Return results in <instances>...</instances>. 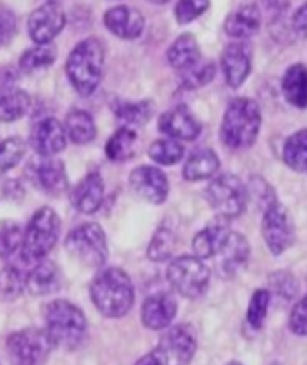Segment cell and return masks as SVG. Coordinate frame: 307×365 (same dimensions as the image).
Segmentation results:
<instances>
[{
  "label": "cell",
  "instance_id": "1",
  "mask_svg": "<svg viewBox=\"0 0 307 365\" xmlns=\"http://www.w3.org/2000/svg\"><path fill=\"white\" fill-rule=\"evenodd\" d=\"M89 296L102 316L118 319L131 312L134 305V285L120 267H104L89 284Z\"/></svg>",
  "mask_w": 307,
  "mask_h": 365
},
{
  "label": "cell",
  "instance_id": "2",
  "mask_svg": "<svg viewBox=\"0 0 307 365\" xmlns=\"http://www.w3.org/2000/svg\"><path fill=\"white\" fill-rule=\"evenodd\" d=\"M261 130V109L256 100L239 96L227 106L220 125V139L227 148L246 150Z\"/></svg>",
  "mask_w": 307,
  "mask_h": 365
},
{
  "label": "cell",
  "instance_id": "3",
  "mask_svg": "<svg viewBox=\"0 0 307 365\" xmlns=\"http://www.w3.org/2000/svg\"><path fill=\"white\" fill-rule=\"evenodd\" d=\"M106 50L100 39L86 38L71 50L66 59V75L75 91L89 96L99 88L104 75Z\"/></svg>",
  "mask_w": 307,
  "mask_h": 365
},
{
  "label": "cell",
  "instance_id": "4",
  "mask_svg": "<svg viewBox=\"0 0 307 365\" xmlns=\"http://www.w3.org/2000/svg\"><path fill=\"white\" fill-rule=\"evenodd\" d=\"M45 330L56 348L77 349L84 342L88 321L79 307L66 299H54L43 309Z\"/></svg>",
  "mask_w": 307,
  "mask_h": 365
},
{
  "label": "cell",
  "instance_id": "5",
  "mask_svg": "<svg viewBox=\"0 0 307 365\" xmlns=\"http://www.w3.org/2000/svg\"><path fill=\"white\" fill-rule=\"evenodd\" d=\"M61 234V220L56 210L41 207L29 221L21 245V257L25 262H41L56 246Z\"/></svg>",
  "mask_w": 307,
  "mask_h": 365
},
{
  "label": "cell",
  "instance_id": "6",
  "mask_svg": "<svg viewBox=\"0 0 307 365\" xmlns=\"http://www.w3.org/2000/svg\"><path fill=\"white\" fill-rule=\"evenodd\" d=\"M166 280L182 298L196 299L209 287L211 271L202 259L195 255H181L168 264Z\"/></svg>",
  "mask_w": 307,
  "mask_h": 365
},
{
  "label": "cell",
  "instance_id": "7",
  "mask_svg": "<svg viewBox=\"0 0 307 365\" xmlns=\"http://www.w3.org/2000/svg\"><path fill=\"white\" fill-rule=\"evenodd\" d=\"M64 248L82 266L99 269L107 260V239L100 225L84 223L66 235Z\"/></svg>",
  "mask_w": 307,
  "mask_h": 365
},
{
  "label": "cell",
  "instance_id": "8",
  "mask_svg": "<svg viewBox=\"0 0 307 365\" xmlns=\"http://www.w3.org/2000/svg\"><path fill=\"white\" fill-rule=\"evenodd\" d=\"M206 200L220 217L234 220L241 216L248 203V189L232 173L220 175L206 187Z\"/></svg>",
  "mask_w": 307,
  "mask_h": 365
},
{
  "label": "cell",
  "instance_id": "9",
  "mask_svg": "<svg viewBox=\"0 0 307 365\" xmlns=\"http://www.w3.org/2000/svg\"><path fill=\"white\" fill-rule=\"evenodd\" d=\"M56 348L46 330L25 328L7 337L6 349L11 365H45Z\"/></svg>",
  "mask_w": 307,
  "mask_h": 365
},
{
  "label": "cell",
  "instance_id": "10",
  "mask_svg": "<svg viewBox=\"0 0 307 365\" xmlns=\"http://www.w3.org/2000/svg\"><path fill=\"white\" fill-rule=\"evenodd\" d=\"M261 234H263L264 242L268 250L275 257L282 255L286 250H289L295 242V227L289 216L288 209L282 203H273L263 212V221H261Z\"/></svg>",
  "mask_w": 307,
  "mask_h": 365
},
{
  "label": "cell",
  "instance_id": "11",
  "mask_svg": "<svg viewBox=\"0 0 307 365\" xmlns=\"http://www.w3.org/2000/svg\"><path fill=\"white\" fill-rule=\"evenodd\" d=\"M66 25V14L56 2H46L31 13L27 31L36 45H50Z\"/></svg>",
  "mask_w": 307,
  "mask_h": 365
},
{
  "label": "cell",
  "instance_id": "12",
  "mask_svg": "<svg viewBox=\"0 0 307 365\" xmlns=\"http://www.w3.org/2000/svg\"><path fill=\"white\" fill-rule=\"evenodd\" d=\"M129 184L138 198L154 205L166 202L168 192H170V182L166 175L156 166H138L132 170Z\"/></svg>",
  "mask_w": 307,
  "mask_h": 365
},
{
  "label": "cell",
  "instance_id": "13",
  "mask_svg": "<svg viewBox=\"0 0 307 365\" xmlns=\"http://www.w3.org/2000/svg\"><path fill=\"white\" fill-rule=\"evenodd\" d=\"M196 348V337L195 331L189 324H175L170 327L163 334V337L159 339V344L157 349L161 353L171 359L178 365H188L195 356Z\"/></svg>",
  "mask_w": 307,
  "mask_h": 365
},
{
  "label": "cell",
  "instance_id": "14",
  "mask_svg": "<svg viewBox=\"0 0 307 365\" xmlns=\"http://www.w3.org/2000/svg\"><path fill=\"white\" fill-rule=\"evenodd\" d=\"M221 70L231 88H239L252 70V48L246 41L228 43L221 52Z\"/></svg>",
  "mask_w": 307,
  "mask_h": 365
},
{
  "label": "cell",
  "instance_id": "15",
  "mask_svg": "<svg viewBox=\"0 0 307 365\" xmlns=\"http://www.w3.org/2000/svg\"><path fill=\"white\" fill-rule=\"evenodd\" d=\"M250 257V245L245 235L231 232L220 252L213 257L214 269L221 278H232L246 266Z\"/></svg>",
  "mask_w": 307,
  "mask_h": 365
},
{
  "label": "cell",
  "instance_id": "16",
  "mask_svg": "<svg viewBox=\"0 0 307 365\" xmlns=\"http://www.w3.org/2000/svg\"><path fill=\"white\" fill-rule=\"evenodd\" d=\"M68 135L64 125L56 118H45L38 121L31 132V145L34 152L41 157L57 155L66 148Z\"/></svg>",
  "mask_w": 307,
  "mask_h": 365
},
{
  "label": "cell",
  "instance_id": "17",
  "mask_svg": "<svg viewBox=\"0 0 307 365\" xmlns=\"http://www.w3.org/2000/svg\"><path fill=\"white\" fill-rule=\"evenodd\" d=\"M104 25L120 39H138L145 31V16L136 7L114 6L104 14Z\"/></svg>",
  "mask_w": 307,
  "mask_h": 365
},
{
  "label": "cell",
  "instance_id": "18",
  "mask_svg": "<svg viewBox=\"0 0 307 365\" xmlns=\"http://www.w3.org/2000/svg\"><path fill=\"white\" fill-rule=\"evenodd\" d=\"M175 316H177V302L170 292H157L143 302L141 323L149 330L170 328Z\"/></svg>",
  "mask_w": 307,
  "mask_h": 365
},
{
  "label": "cell",
  "instance_id": "19",
  "mask_svg": "<svg viewBox=\"0 0 307 365\" xmlns=\"http://www.w3.org/2000/svg\"><path fill=\"white\" fill-rule=\"evenodd\" d=\"M159 130L170 139L178 141H195L202 132L198 120L189 113L186 106H177L166 110L159 118Z\"/></svg>",
  "mask_w": 307,
  "mask_h": 365
},
{
  "label": "cell",
  "instance_id": "20",
  "mask_svg": "<svg viewBox=\"0 0 307 365\" xmlns=\"http://www.w3.org/2000/svg\"><path fill=\"white\" fill-rule=\"evenodd\" d=\"M228 235H231L228 220L218 216L216 220L207 223L206 227L193 237V252H195V257H198V259L202 260L213 259V257L220 252L221 246L225 245Z\"/></svg>",
  "mask_w": 307,
  "mask_h": 365
},
{
  "label": "cell",
  "instance_id": "21",
  "mask_svg": "<svg viewBox=\"0 0 307 365\" xmlns=\"http://www.w3.org/2000/svg\"><path fill=\"white\" fill-rule=\"evenodd\" d=\"M263 24V11L257 4H243L225 20V32L238 41L252 38Z\"/></svg>",
  "mask_w": 307,
  "mask_h": 365
},
{
  "label": "cell",
  "instance_id": "22",
  "mask_svg": "<svg viewBox=\"0 0 307 365\" xmlns=\"http://www.w3.org/2000/svg\"><path fill=\"white\" fill-rule=\"evenodd\" d=\"M61 284H63V277L57 264L45 259L27 273L25 291L31 296H50L59 291Z\"/></svg>",
  "mask_w": 307,
  "mask_h": 365
},
{
  "label": "cell",
  "instance_id": "23",
  "mask_svg": "<svg viewBox=\"0 0 307 365\" xmlns=\"http://www.w3.org/2000/svg\"><path fill=\"white\" fill-rule=\"evenodd\" d=\"M104 200V180L100 173L91 171L86 175L71 191V203L82 214H95Z\"/></svg>",
  "mask_w": 307,
  "mask_h": 365
},
{
  "label": "cell",
  "instance_id": "24",
  "mask_svg": "<svg viewBox=\"0 0 307 365\" xmlns=\"http://www.w3.org/2000/svg\"><path fill=\"white\" fill-rule=\"evenodd\" d=\"M36 182L50 196H61L68 189V177L64 164L54 157H43L36 166Z\"/></svg>",
  "mask_w": 307,
  "mask_h": 365
},
{
  "label": "cell",
  "instance_id": "25",
  "mask_svg": "<svg viewBox=\"0 0 307 365\" xmlns=\"http://www.w3.org/2000/svg\"><path fill=\"white\" fill-rule=\"evenodd\" d=\"M282 95L296 109L307 107V66L306 64H291L284 71L281 81Z\"/></svg>",
  "mask_w": 307,
  "mask_h": 365
},
{
  "label": "cell",
  "instance_id": "26",
  "mask_svg": "<svg viewBox=\"0 0 307 365\" xmlns=\"http://www.w3.org/2000/svg\"><path fill=\"white\" fill-rule=\"evenodd\" d=\"M166 59L170 63L171 68L182 73V71L189 70V68L195 66L202 56H200V46L196 43L195 36L193 34H181L173 43L170 45V48L166 50Z\"/></svg>",
  "mask_w": 307,
  "mask_h": 365
},
{
  "label": "cell",
  "instance_id": "27",
  "mask_svg": "<svg viewBox=\"0 0 307 365\" xmlns=\"http://www.w3.org/2000/svg\"><path fill=\"white\" fill-rule=\"evenodd\" d=\"M220 170V159L213 150H196L186 159L184 168H182V177L188 182L206 180L213 177Z\"/></svg>",
  "mask_w": 307,
  "mask_h": 365
},
{
  "label": "cell",
  "instance_id": "28",
  "mask_svg": "<svg viewBox=\"0 0 307 365\" xmlns=\"http://www.w3.org/2000/svg\"><path fill=\"white\" fill-rule=\"evenodd\" d=\"M138 150V132L132 127H120L106 143V155L114 163H124L134 157Z\"/></svg>",
  "mask_w": 307,
  "mask_h": 365
},
{
  "label": "cell",
  "instance_id": "29",
  "mask_svg": "<svg viewBox=\"0 0 307 365\" xmlns=\"http://www.w3.org/2000/svg\"><path fill=\"white\" fill-rule=\"evenodd\" d=\"M68 139L75 145H88L96 138V127L91 114L82 109H71L64 120Z\"/></svg>",
  "mask_w": 307,
  "mask_h": 365
},
{
  "label": "cell",
  "instance_id": "30",
  "mask_svg": "<svg viewBox=\"0 0 307 365\" xmlns=\"http://www.w3.org/2000/svg\"><path fill=\"white\" fill-rule=\"evenodd\" d=\"M31 96L20 88H0V121H16L27 114Z\"/></svg>",
  "mask_w": 307,
  "mask_h": 365
},
{
  "label": "cell",
  "instance_id": "31",
  "mask_svg": "<svg viewBox=\"0 0 307 365\" xmlns=\"http://www.w3.org/2000/svg\"><path fill=\"white\" fill-rule=\"evenodd\" d=\"M282 160L296 173L307 175V128L286 139L282 146Z\"/></svg>",
  "mask_w": 307,
  "mask_h": 365
},
{
  "label": "cell",
  "instance_id": "32",
  "mask_svg": "<svg viewBox=\"0 0 307 365\" xmlns=\"http://www.w3.org/2000/svg\"><path fill=\"white\" fill-rule=\"evenodd\" d=\"M175 246H177V235H175L173 227L163 223L152 235L146 255L152 262H166L173 257Z\"/></svg>",
  "mask_w": 307,
  "mask_h": 365
},
{
  "label": "cell",
  "instance_id": "33",
  "mask_svg": "<svg viewBox=\"0 0 307 365\" xmlns=\"http://www.w3.org/2000/svg\"><path fill=\"white\" fill-rule=\"evenodd\" d=\"M56 56L57 52L52 45H36L21 53L20 61H18V66H20V70L24 73H34V71L52 66L54 61H56Z\"/></svg>",
  "mask_w": 307,
  "mask_h": 365
},
{
  "label": "cell",
  "instance_id": "34",
  "mask_svg": "<svg viewBox=\"0 0 307 365\" xmlns=\"http://www.w3.org/2000/svg\"><path fill=\"white\" fill-rule=\"evenodd\" d=\"M25 284H27V274L14 264H7L0 271V299L14 302L20 298L21 292L25 291Z\"/></svg>",
  "mask_w": 307,
  "mask_h": 365
},
{
  "label": "cell",
  "instance_id": "35",
  "mask_svg": "<svg viewBox=\"0 0 307 365\" xmlns=\"http://www.w3.org/2000/svg\"><path fill=\"white\" fill-rule=\"evenodd\" d=\"M149 157L161 166H173L184 157V145L175 139H157L149 146Z\"/></svg>",
  "mask_w": 307,
  "mask_h": 365
},
{
  "label": "cell",
  "instance_id": "36",
  "mask_svg": "<svg viewBox=\"0 0 307 365\" xmlns=\"http://www.w3.org/2000/svg\"><path fill=\"white\" fill-rule=\"evenodd\" d=\"M25 230L18 221H0V259H9L24 245Z\"/></svg>",
  "mask_w": 307,
  "mask_h": 365
},
{
  "label": "cell",
  "instance_id": "37",
  "mask_svg": "<svg viewBox=\"0 0 307 365\" xmlns=\"http://www.w3.org/2000/svg\"><path fill=\"white\" fill-rule=\"evenodd\" d=\"M216 75V66H214L213 61H202L195 64L189 70L182 71L181 73V86L184 89H196L202 88V86L209 84L211 81Z\"/></svg>",
  "mask_w": 307,
  "mask_h": 365
},
{
  "label": "cell",
  "instance_id": "38",
  "mask_svg": "<svg viewBox=\"0 0 307 365\" xmlns=\"http://www.w3.org/2000/svg\"><path fill=\"white\" fill-rule=\"evenodd\" d=\"M154 114L152 100H141V102L121 103L116 109L118 120L127 125H145Z\"/></svg>",
  "mask_w": 307,
  "mask_h": 365
},
{
  "label": "cell",
  "instance_id": "39",
  "mask_svg": "<svg viewBox=\"0 0 307 365\" xmlns=\"http://www.w3.org/2000/svg\"><path fill=\"white\" fill-rule=\"evenodd\" d=\"M271 302V292L266 289H257L252 294L248 303V310H246V321H248L250 328L253 330H261L266 321L268 307Z\"/></svg>",
  "mask_w": 307,
  "mask_h": 365
},
{
  "label": "cell",
  "instance_id": "40",
  "mask_svg": "<svg viewBox=\"0 0 307 365\" xmlns=\"http://www.w3.org/2000/svg\"><path fill=\"white\" fill-rule=\"evenodd\" d=\"M25 150H27V145L20 138H9L0 143V177L13 170L24 159Z\"/></svg>",
  "mask_w": 307,
  "mask_h": 365
},
{
  "label": "cell",
  "instance_id": "41",
  "mask_svg": "<svg viewBox=\"0 0 307 365\" xmlns=\"http://www.w3.org/2000/svg\"><path fill=\"white\" fill-rule=\"evenodd\" d=\"M246 189H248V200L252 198L253 202H256V205L259 207V209H263V212L268 207L277 203V196H275L273 187H271L264 178L252 177L250 178V184L246 185Z\"/></svg>",
  "mask_w": 307,
  "mask_h": 365
},
{
  "label": "cell",
  "instance_id": "42",
  "mask_svg": "<svg viewBox=\"0 0 307 365\" xmlns=\"http://www.w3.org/2000/svg\"><path fill=\"white\" fill-rule=\"evenodd\" d=\"M270 289L282 299H293L298 292V282L288 271H277L270 274Z\"/></svg>",
  "mask_w": 307,
  "mask_h": 365
},
{
  "label": "cell",
  "instance_id": "43",
  "mask_svg": "<svg viewBox=\"0 0 307 365\" xmlns=\"http://www.w3.org/2000/svg\"><path fill=\"white\" fill-rule=\"evenodd\" d=\"M209 7V0H178L175 6V18L181 25L202 16Z\"/></svg>",
  "mask_w": 307,
  "mask_h": 365
},
{
  "label": "cell",
  "instance_id": "44",
  "mask_svg": "<svg viewBox=\"0 0 307 365\" xmlns=\"http://www.w3.org/2000/svg\"><path fill=\"white\" fill-rule=\"evenodd\" d=\"M289 330L298 337H307V294L293 307L288 321Z\"/></svg>",
  "mask_w": 307,
  "mask_h": 365
},
{
  "label": "cell",
  "instance_id": "45",
  "mask_svg": "<svg viewBox=\"0 0 307 365\" xmlns=\"http://www.w3.org/2000/svg\"><path fill=\"white\" fill-rule=\"evenodd\" d=\"M16 14L6 6H0V48L6 46L16 34Z\"/></svg>",
  "mask_w": 307,
  "mask_h": 365
},
{
  "label": "cell",
  "instance_id": "46",
  "mask_svg": "<svg viewBox=\"0 0 307 365\" xmlns=\"http://www.w3.org/2000/svg\"><path fill=\"white\" fill-rule=\"evenodd\" d=\"M291 29L298 38L307 39V2L302 4L291 16Z\"/></svg>",
  "mask_w": 307,
  "mask_h": 365
},
{
  "label": "cell",
  "instance_id": "47",
  "mask_svg": "<svg viewBox=\"0 0 307 365\" xmlns=\"http://www.w3.org/2000/svg\"><path fill=\"white\" fill-rule=\"evenodd\" d=\"M261 4H263L264 13L270 16L271 21L281 20L282 14H284L289 7V0H261Z\"/></svg>",
  "mask_w": 307,
  "mask_h": 365
},
{
  "label": "cell",
  "instance_id": "48",
  "mask_svg": "<svg viewBox=\"0 0 307 365\" xmlns=\"http://www.w3.org/2000/svg\"><path fill=\"white\" fill-rule=\"evenodd\" d=\"M134 365H178L177 362H173L171 359H168L164 353H161L159 349H154V351L146 353L145 356L138 360Z\"/></svg>",
  "mask_w": 307,
  "mask_h": 365
},
{
  "label": "cell",
  "instance_id": "49",
  "mask_svg": "<svg viewBox=\"0 0 307 365\" xmlns=\"http://www.w3.org/2000/svg\"><path fill=\"white\" fill-rule=\"evenodd\" d=\"M149 2H152V4H166L168 0H149Z\"/></svg>",
  "mask_w": 307,
  "mask_h": 365
},
{
  "label": "cell",
  "instance_id": "50",
  "mask_svg": "<svg viewBox=\"0 0 307 365\" xmlns=\"http://www.w3.org/2000/svg\"><path fill=\"white\" fill-rule=\"evenodd\" d=\"M227 365H241V364H239V362H228Z\"/></svg>",
  "mask_w": 307,
  "mask_h": 365
},
{
  "label": "cell",
  "instance_id": "51",
  "mask_svg": "<svg viewBox=\"0 0 307 365\" xmlns=\"http://www.w3.org/2000/svg\"><path fill=\"white\" fill-rule=\"evenodd\" d=\"M49 2H56V4H59L61 0H49Z\"/></svg>",
  "mask_w": 307,
  "mask_h": 365
}]
</instances>
